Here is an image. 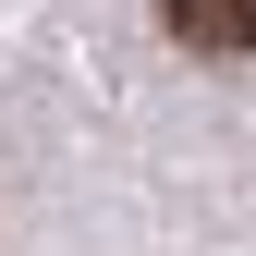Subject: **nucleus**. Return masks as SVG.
<instances>
[{
  "mask_svg": "<svg viewBox=\"0 0 256 256\" xmlns=\"http://www.w3.org/2000/svg\"><path fill=\"white\" fill-rule=\"evenodd\" d=\"M158 12H171V37L208 49V61H244L256 49V0H158Z\"/></svg>",
  "mask_w": 256,
  "mask_h": 256,
  "instance_id": "obj_1",
  "label": "nucleus"
}]
</instances>
